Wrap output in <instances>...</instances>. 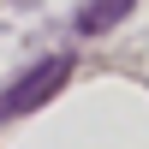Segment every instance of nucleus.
<instances>
[{"mask_svg":"<svg viewBox=\"0 0 149 149\" xmlns=\"http://www.w3.org/2000/svg\"><path fill=\"white\" fill-rule=\"evenodd\" d=\"M66 78H72V54H48V60H36L30 72H18V78L0 90V119H18V113H30V107H42L48 95L66 90Z\"/></svg>","mask_w":149,"mask_h":149,"instance_id":"obj_1","label":"nucleus"},{"mask_svg":"<svg viewBox=\"0 0 149 149\" xmlns=\"http://www.w3.org/2000/svg\"><path fill=\"white\" fill-rule=\"evenodd\" d=\"M131 6H137V0H90V6L72 18V30H78V36H102V30H113Z\"/></svg>","mask_w":149,"mask_h":149,"instance_id":"obj_2","label":"nucleus"}]
</instances>
